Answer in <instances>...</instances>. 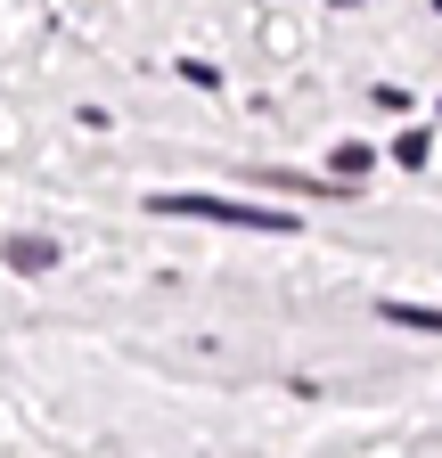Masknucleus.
<instances>
[{
	"label": "nucleus",
	"instance_id": "f257e3e1",
	"mask_svg": "<svg viewBox=\"0 0 442 458\" xmlns=\"http://www.w3.org/2000/svg\"><path fill=\"white\" fill-rule=\"evenodd\" d=\"M148 213H189V221H221V229H270L287 238V213H262V205H230V197H148Z\"/></svg>",
	"mask_w": 442,
	"mask_h": 458
},
{
	"label": "nucleus",
	"instance_id": "f03ea898",
	"mask_svg": "<svg viewBox=\"0 0 442 458\" xmlns=\"http://www.w3.org/2000/svg\"><path fill=\"white\" fill-rule=\"evenodd\" d=\"M9 262H17V270H49V262H58V246H49V238H17Z\"/></svg>",
	"mask_w": 442,
	"mask_h": 458
},
{
	"label": "nucleus",
	"instance_id": "7ed1b4c3",
	"mask_svg": "<svg viewBox=\"0 0 442 458\" xmlns=\"http://www.w3.org/2000/svg\"><path fill=\"white\" fill-rule=\"evenodd\" d=\"M385 319H394V327H434V335H442V311H418V303H385Z\"/></svg>",
	"mask_w": 442,
	"mask_h": 458
}]
</instances>
